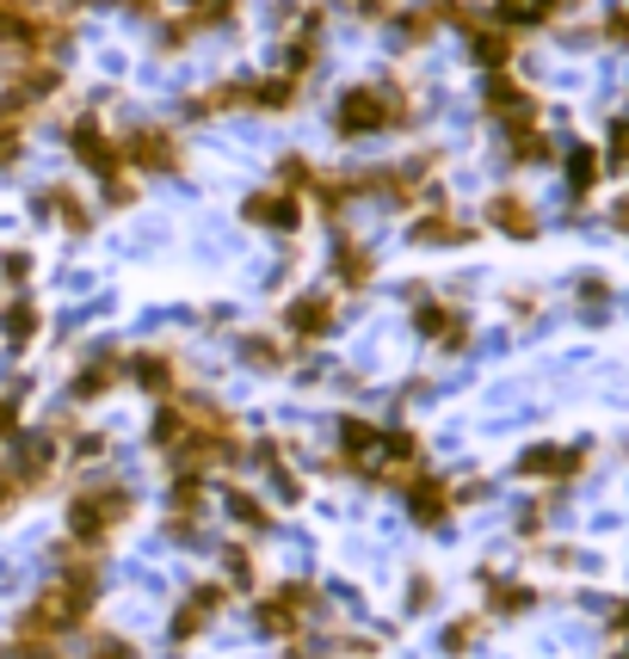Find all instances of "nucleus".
Wrapping results in <instances>:
<instances>
[{
  "label": "nucleus",
  "instance_id": "f257e3e1",
  "mask_svg": "<svg viewBox=\"0 0 629 659\" xmlns=\"http://www.w3.org/2000/svg\"><path fill=\"white\" fill-rule=\"evenodd\" d=\"M130 518H136V500L118 481H94V488L68 493V542H81V549H94V554L106 549Z\"/></svg>",
  "mask_w": 629,
  "mask_h": 659
},
{
  "label": "nucleus",
  "instance_id": "f03ea898",
  "mask_svg": "<svg viewBox=\"0 0 629 659\" xmlns=\"http://www.w3.org/2000/svg\"><path fill=\"white\" fill-rule=\"evenodd\" d=\"M407 124V99L395 87H346L334 106V130L340 136H376Z\"/></svg>",
  "mask_w": 629,
  "mask_h": 659
},
{
  "label": "nucleus",
  "instance_id": "7ed1b4c3",
  "mask_svg": "<svg viewBox=\"0 0 629 659\" xmlns=\"http://www.w3.org/2000/svg\"><path fill=\"white\" fill-rule=\"evenodd\" d=\"M56 462H62V437H56V432H13L7 469L19 475V488H26V493H38L43 481L56 475Z\"/></svg>",
  "mask_w": 629,
  "mask_h": 659
},
{
  "label": "nucleus",
  "instance_id": "20e7f679",
  "mask_svg": "<svg viewBox=\"0 0 629 659\" xmlns=\"http://www.w3.org/2000/svg\"><path fill=\"white\" fill-rule=\"evenodd\" d=\"M278 327L291 333V340H327V333L340 327V308H334V296L327 291H308V296H291L284 303V315H278Z\"/></svg>",
  "mask_w": 629,
  "mask_h": 659
},
{
  "label": "nucleus",
  "instance_id": "39448f33",
  "mask_svg": "<svg viewBox=\"0 0 629 659\" xmlns=\"http://www.w3.org/2000/svg\"><path fill=\"white\" fill-rule=\"evenodd\" d=\"M308 617H315V592H308V586H278V592H266L254 610V622L266 635H296Z\"/></svg>",
  "mask_w": 629,
  "mask_h": 659
},
{
  "label": "nucleus",
  "instance_id": "423d86ee",
  "mask_svg": "<svg viewBox=\"0 0 629 659\" xmlns=\"http://www.w3.org/2000/svg\"><path fill=\"white\" fill-rule=\"evenodd\" d=\"M118 388H124V357L99 352V357H87V364L68 376V407H94V401L118 395Z\"/></svg>",
  "mask_w": 629,
  "mask_h": 659
},
{
  "label": "nucleus",
  "instance_id": "0eeeda50",
  "mask_svg": "<svg viewBox=\"0 0 629 659\" xmlns=\"http://www.w3.org/2000/svg\"><path fill=\"white\" fill-rule=\"evenodd\" d=\"M124 383H136L142 395H155V401H174L179 395V357L174 352H136V357H124Z\"/></svg>",
  "mask_w": 629,
  "mask_h": 659
},
{
  "label": "nucleus",
  "instance_id": "6e6552de",
  "mask_svg": "<svg viewBox=\"0 0 629 659\" xmlns=\"http://www.w3.org/2000/svg\"><path fill=\"white\" fill-rule=\"evenodd\" d=\"M68 148H75V160H81L87 173H99V179H111V173H124V155H118V142H111V136L99 130L94 118H81L75 130H68Z\"/></svg>",
  "mask_w": 629,
  "mask_h": 659
},
{
  "label": "nucleus",
  "instance_id": "1a4fd4ad",
  "mask_svg": "<svg viewBox=\"0 0 629 659\" xmlns=\"http://www.w3.org/2000/svg\"><path fill=\"white\" fill-rule=\"evenodd\" d=\"M124 167H142V173H174L179 167V136L174 130H136L130 142L118 148Z\"/></svg>",
  "mask_w": 629,
  "mask_h": 659
},
{
  "label": "nucleus",
  "instance_id": "9d476101",
  "mask_svg": "<svg viewBox=\"0 0 629 659\" xmlns=\"http://www.w3.org/2000/svg\"><path fill=\"white\" fill-rule=\"evenodd\" d=\"M242 216L254 228H278V235H296V228H303V204H296V191H254V198L242 204Z\"/></svg>",
  "mask_w": 629,
  "mask_h": 659
},
{
  "label": "nucleus",
  "instance_id": "9b49d317",
  "mask_svg": "<svg viewBox=\"0 0 629 659\" xmlns=\"http://www.w3.org/2000/svg\"><path fill=\"white\" fill-rule=\"evenodd\" d=\"M402 493H407V512H414V524H444V518H451V505H456V493L444 488L439 475H426V469H420V475H407Z\"/></svg>",
  "mask_w": 629,
  "mask_h": 659
},
{
  "label": "nucleus",
  "instance_id": "f8f14e48",
  "mask_svg": "<svg viewBox=\"0 0 629 659\" xmlns=\"http://www.w3.org/2000/svg\"><path fill=\"white\" fill-rule=\"evenodd\" d=\"M228 586H191L186 604L174 610V641H191V635H204L216 622V610H223Z\"/></svg>",
  "mask_w": 629,
  "mask_h": 659
},
{
  "label": "nucleus",
  "instance_id": "ddd939ff",
  "mask_svg": "<svg viewBox=\"0 0 629 659\" xmlns=\"http://www.w3.org/2000/svg\"><path fill=\"white\" fill-rule=\"evenodd\" d=\"M414 327H420V340L444 345V352H463V345H469V321L456 315V308H444V303H420L414 308Z\"/></svg>",
  "mask_w": 629,
  "mask_h": 659
},
{
  "label": "nucleus",
  "instance_id": "4468645a",
  "mask_svg": "<svg viewBox=\"0 0 629 659\" xmlns=\"http://www.w3.org/2000/svg\"><path fill=\"white\" fill-rule=\"evenodd\" d=\"M488 111H494V118L507 124V130H531V118H537L531 92L512 87L507 75H488Z\"/></svg>",
  "mask_w": 629,
  "mask_h": 659
},
{
  "label": "nucleus",
  "instance_id": "2eb2a0df",
  "mask_svg": "<svg viewBox=\"0 0 629 659\" xmlns=\"http://www.w3.org/2000/svg\"><path fill=\"white\" fill-rule=\"evenodd\" d=\"M580 462H587V450H562V444H537V450H524V456H519V475H574V469H580Z\"/></svg>",
  "mask_w": 629,
  "mask_h": 659
},
{
  "label": "nucleus",
  "instance_id": "dca6fc26",
  "mask_svg": "<svg viewBox=\"0 0 629 659\" xmlns=\"http://www.w3.org/2000/svg\"><path fill=\"white\" fill-rule=\"evenodd\" d=\"M38 327H43V315H38V303H31V296H19V303L0 308V340L13 345V352H26V345L38 340Z\"/></svg>",
  "mask_w": 629,
  "mask_h": 659
},
{
  "label": "nucleus",
  "instance_id": "f3484780",
  "mask_svg": "<svg viewBox=\"0 0 629 659\" xmlns=\"http://www.w3.org/2000/svg\"><path fill=\"white\" fill-rule=\"evenodd\" d=\"M488 223H494L500 235H512V240H531L537 235V216H531V204H524V198H494V204H488Z\"/></svg>",
  "mask_w": 629,
  "mask_h": 659
},
{
  "label": "nucleus",
  "instance_id": "a211bd4d",
  "mask_svg": "<svg viewBox=\"0 0 629 659\" xmlns=\"http://www.w3.org/2000/svg\"><path fill=\"white\" fill-rule=\"evenodd\" d=\"M38 216H56L68 235H87V228H94V216H87V204L75 198V191H43V198H38Z\"/></svg>",
  "mask_w": 629,
  "mask_h": 659
},
{
  "label": "nucleus",
  "instance_id": "6ab92c4d",
  "mask_svg": "<svg viewBox=\"0 0 629 659\" xmlns=\"http://www.w3.org/2000/svg\"><path fill=\"white\" fill-rule=\"evenodd\" d=\"M291 99H296V75H272V80L242 87V106H259V111H284Z\"/></svg>",
  "mask_w": 629,
  "mask_h": 659
},
{
  "label": "nucleus",
  "instance_id": "aec40b11",
  "mask_svg": "<svg viewBox=\"0 0 629 659\" xmlns=\"http://www.w3.org/2000/svg\"><path fill=\"white\" fill-rule=\"evenodd\" d=\"M469 228L456 216H420L414 223V247H463Z\"/></svg>",
  "mask_w": 629,
  "mask_h": 659
},
{
  "label": "nucleus",
  "instance_id": "412c9836",
  "mask_svg": "<svg viewBox=\"0 0 629 659\" xmlns=\"http://www.w3.org/2000/svg\"><path fill=\"white\" fill-rule=\"evenodd\" d=\"M235 352H242L254 370H284V357H291V352H284V340H272V333H242Z\"/></svg>",
  "mask_w": 629,
  "mask_h": 659
},
{
  "label": "nucleus",
  "instance_id": "4be33fe9",
  "mask_svg": "<svg viewBox=\"0 0 629 659\" xmlns=\"http://www.w3.org/2000/svg\"><path fill=\"white\" fill-rule=\"evenodd\" d=\"M334 277L346 284V291H364V284H371V253L352 247V240H340L334 247Z\"/></svg>",
  "mask_w": 629,
  "mask_h": 659
},
{
  "label": "nucleus",
  "instance_id": "5701e85b",
  "mask_svg": "<svg viewBox=\"0 0 629 659\" xmlns=\"http://www.w3.org/2000/svg\"><path fill=\"white\" fill-rule=\"evenodd\" d=\"M179 437H186V413H179V401H161V407H155V425H148V444L167 456Z\"/></svg>",
  "mask_w": 629,
  "mask_h": 659
},
{
  "label": "nucleus",
  "instance_id": "b1692460",
  "mask_svg": "<svg viewBox=\"0 0 629 659\" xmlns=\"http://www.w3.org/2000/svg\"><path fill=\"white\" fill-rule=\"evenodd\" d=\"M469 50H475V62L482 68H500L512 56V38L507 31H482V26H469Z\"/></svg>",
  "mask_w": 629,
  "mask_h": 659
},
{
  "label": "nucleus",
  "instance_id": "393cba45",
  "mask_svg": "<svg viewBox=\"0 0 629 659\" xmlns=\"http://www.w3.org/2000/svg\"><path fill=\"white\" fill-rule=\"evenodd\" d=\"M494 13H500V26H543L556 13V0H500Z\"/></svg>",
  "mask_w": 629,
  "mask_h": 659
},
{
  "label": "nucleus",
  "instance_id": "a878e982",
  "mask_svg": "<svg viewBox=\"0 0 629 659\" xmlns=\"http://www.w3.org/2000/svg\"><path fill=\"white\" fill-rule=\"evenodd\" d=\"M228 518H235V524H247V530H272V512H266V500H259V493H228Z\"/></svg>",
  "mask_w": 629,
  "mask_h": 659
},
{
  "label": "nucleus",
  "instance_id": "bb28decb",
  "mask_svg": "<svg viewBox=\"0 0 629 659\" xmlns=\"http://www.w3.org/2000/svg\"><path fill=\"white\" fill-rule=\"evenodd\" d=\"M568 179H574V191H592V185H599V155H592V148H574V155H568Z\"/></svg>",
  "mask_w": 629,
  "mask_h": 659
},
{
  "label": "nucleus",
  "instance_id": "cd10ccee",
  "mask_svg": "<svg viewBox=\"0 0 629 659\" xmlns=\"http://www.w3.org/2000/svg\"><path fill=\"white\" fill-rule=\"evenodd\" d=\"M494 610H500V617H519V610H531V586H500V580H494Z\"/></svg>",
  "mask_w": 629,
  "mask_h": 659
},
{
  "label": "nucleus",
  "instance_id": "c85d7f7f",
  "mask_svg": "<svg viewBox=\"0 0 629 659\" xmlns=\"http://www.w3.org/2000/svg\"><path fill=\"white\" fill-rule=\"evenodd\" d=\"M475 629H482V622H475V617L451 622V629H444V647H451V653H463V647H469V641H475Z\"/></svg>",
  "mask_w": 629,
  "mask_h": 659
},
{
  "label": "nucleus",
  "instance_id": "c756f323",
  "mask_svg": "<svg viewBox=\"0 0 629 659\" xmlns=\"http://www.w3.org/2000/svg\"><path fill=\"white\" fill-rule=\"evenodd\" d=\"M19 500H26V488H19V475L7 469V462H0V512H13Z\"/></svg>",
  "mask_w": 629,
  "mask_h": 659
},
{
  "label": "nucleus",
  "instance_id": "7c9ffc66",
  "mask_svg": "<svg viewBox=\"0 0 629 659\" xmlns=\"http://www.w3.org/2000/svg\"><path fill=\"white\" fill-rule=\"evenodd\" d=\"M99 456H106V437L87 432V437H75V456H68V462H99Z\"/></svg>",
  "mask_w": 629,
  "mask_h": 659
},
{
  "label": "nucleus",
  "instance_id": "2f4dec72",
  "mask_svg": "<svg viewBox=\"0 0 629 659\" xmlns=\"http://www.w3.org/2000/svg\"><path fill=\"white\" fill-rule=\"evenodd\" d=\"M13 432H19V401L0 395V437H13Z\"/></svg>",
  "mask_w": 629,
  "mask_h": 659
},
{
  "label": "nucleus",
  "instance_id": "473e14b6",
  "mask_svg": "<svg viewBox=\"0 0 629 659\" xmlns=\"http://www.w3.org/2000/svg\"><path fill=\"white\" fill-rule=\"evenodd\" d=\"M611 160H629V118L611 124Z\"/></svg>",
  "mask_w": 629,
  "mask_h": 659
},
{
  "label": "nucleus",
  "instance_id": "72a5a7b5",
  "mask_svg": "<svg viewBox=\"0 0 629 659\" xmlns=\"http://www.w3.org/2000/svg\"><path fill=\"white\" fill-rule=\"evenodd\" d=\"M7 277H13V284H26V277H31V259H26V253H7Z\"/></svg>",
  "mask_w": 629,
  "mask_h": 659
},
{
  "label": "nucleus",
  "instance_id": "f704fd0d",
  "mask_svg": "<svg viewBox=\"0 0 629 659\" xmlns=\"http://www.w3.org/2000/svg\"><path fill=\"white\" fill-rule=\"evenodd\" d=\"M124 7H136V13H155V0H124Z\"/></svg>",
  "mask_w": 629,
  "mask_h": 659
},
{
  "label": "nucleus",
  "instance_id": "c9c22d12",
  "mask_svg": "<svg viewBox=\"0 0 629 659\" xmlns=\"http://www.w3.org/2000/svg\"><path fill=\"white\" fill-rule=\"evenodd\" d=\"M617 635H629V604H623V610H617Z\"/></svg>",
  "mask_w": 629,
  "mask_h": 659
},
{
  "label": "nucleus",
  "instance_id": "e433bc0d",
  "mask_svg": "<svg viewBox=\"0 0 629 659\" xmlns=\"http://www.w3.org/2000/svg\"><path fill=\"white\" fill-rule=\"evenodd\" d=\"M617 228H629V204H617Z\"/></svg>",
  "mask_w": 629,
  "mask_h": 659
}]
</instances>
